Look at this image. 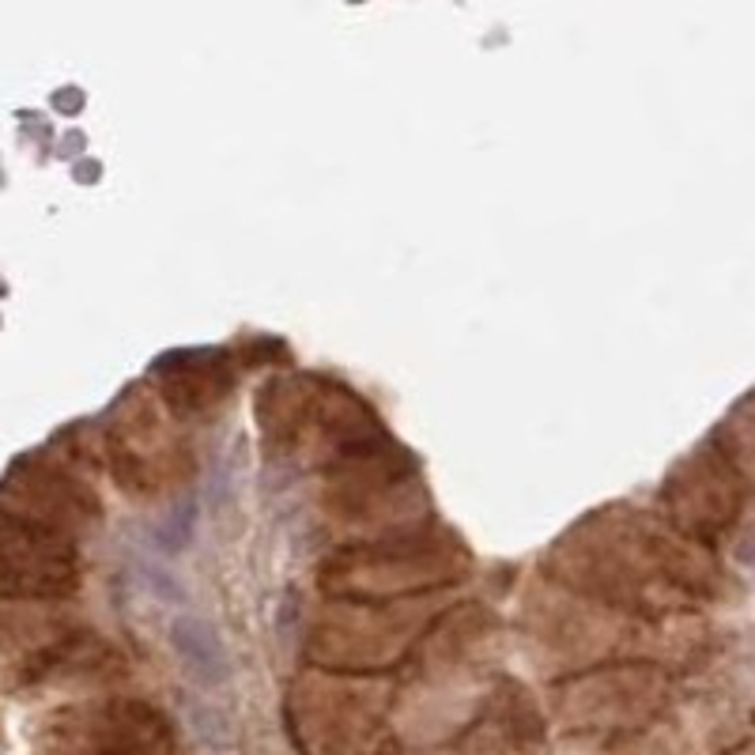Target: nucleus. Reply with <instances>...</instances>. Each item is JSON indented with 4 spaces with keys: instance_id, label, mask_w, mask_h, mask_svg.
Listing matches in <instances>:
<instances>
[{
    "instance_id": "1",
    "label": "nucleus",
    "mask_w": 755,
    "mask_h": 755,
    "mask_svg": "<svg viewBox=\"0 0 755 755\" xmlns=\"http://www.w3.org/2000/svg\"><path fill=\"white\" fill-rule=\"evenodd\" d=\"M170 646H175V658L182 661V672L196 687H219L231 680V654H227L219 631L204 615H175Z\"/></svg>"
},
{
    "instance_id": "2",
    "label": "nucleus",
    "mask_w": 755,
    "mask_h": 755,
    "mask_svg": "<svg viewBox=\"0 0 755 755\" xmlns=\"http://www.w3.org/2000/svg\"><path fill=\"white\" fill-rule=\"evenodd\" d=\"M185 714H189V729L193 736L212 752H227L235 744V729H231V718H227L219 707L212 703H185Z\"/></svg>"
}]
</instances>
